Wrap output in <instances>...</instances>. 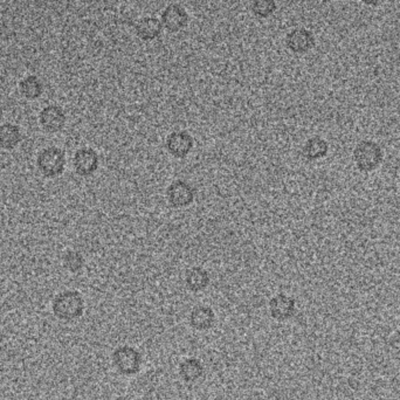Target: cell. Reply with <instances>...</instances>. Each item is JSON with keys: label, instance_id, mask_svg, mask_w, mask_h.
<instances>
[{"label": "cell", "instance_id": "17", "mask_svg": "<svg viewBox=\"0 0 400 400\" xmlns=\"http://www.w3.org/2000/svg\"><path fill=\"white\" fill-rule=\"evenodd\" d=\"M22 141V132L18 125L5 123L0 125V147L5 150L15 149Z\"/></svg>", "mask_w": 400, "mask_h": 400}, {"label": "cell", "instance_id": "6", "mask_svg": "<svg viewBox=\"0 0 400 400\" xmlns=\"http://www.w3.org/2000/svg\"><path fill=\"white\" fill-rule=\"evenodd\" d=\"M166 197L173 207L182 209V207L191 205V202L195 199V191L188 182L176 180L173 184H170L166 191Z\"/></svg>", "mask_w": 400, "mask_h": 400}, {"label": "cell", "instance_id": "20", "mask_svg": "<svg viewBox=\"0 0 400 400\" xmlns=\"http://www.w3.org/2000/svg\"><path fill=\"white\" fill-rule=\"evenodd\" d=\"M63 266L70 272L77 273L83 269L85 259L82 257V254L79 253L77 250H68L63 257Z\"/></svg>", "mask_w": 400, "mask_h": 400}, {"label": "cell", "instance_id": "5", "mask_svg": "<svg viewBox=\"0 0 400 400\" xmlns=\"http://www.w3.org/2000/svg\"><path fill=\"white\" fill-rule=\"evenodd\" d=\"M99 154L92 147H81L74 154V170L79 176H92L99 169Z\"/></svg>", "mask_w": 400, "mask_h": 400}, {"label": "cell", "instance_id": "8", "mask_svg": "<svg viewBox=\"0 0 400 400\" xmlns=\"http://www.w3.org/2000/svg\"><path fill=\"white\" fill-rule=\"evenodd\" d=\"M286 46L296 54H303L315 46V37L310 31L298 27L287 34Z\"/></svg>", "mask_w": 400, "mask_h": 400}, {"label": "cell", "instance_id": "9", "mask_svg": "<svg viewBox=\"0 0 400 400\" xmlns=\"http://www.w3.org/2000/svg\"><path fill=\"white\" fill-rule=\"evenodd\" d=\"M295 310H296V301L289 295L280 293L269 301L271 316L279 322H285L291 319L294 316Z\"/></svg>", "mask_w": 400, "mask_h": 400}, {"label": "cell", "instance_id": "7", "mask_svg": "<svg viewBox=\"0 0 400 400\" xmlns=\"http://www.w3.org/2000/svg\"><path fill=\"white\" fill-rule=\"evenodd\" d=\"M163 27L169 32L177 33L184 30L189 24V15L186 10L179 4H170L162 13Z\"/></svg>", "mask_w": 400, "mask_h": 400}, {"label": "cell", "instance_id": "1", "mask_svg": "<svg viewBox=\"0 0 400 400\" xmlns=\"http://www.w3.org/2000/svg\"><path fill=\"white\" fill-rule=\"evenodd\" d=\"M53 314L56 319L72 322L80 319L85 312V300L77 290H65L53 300Z\"/></svg>", "mask_w": 400, "mask_h": 400}, {"label": "cell", "instance_id": "3", "mask_svg": "<svg viewBox=\"0 0 400 400\" xmlns=\"http://www.w3.org/2000/svg\"><path fill=\"white\" fill-rule=\"evenodd\" d=\"M37 166L41 175L47 178H56L63 175L66 168V154L56 147H46L38 154Z\"/></svg>", "mask_w": 400, "mask_h": 400}, {"label": "cell", "instance_id": "21", "mask_svg": "<svg viewBox=\"0 0 400 400\" xmlns=\"http://www.w3.org/2000/svg\"><path fill=\"white\" fill-rule=\"evenodd\" d=\"M364 4L367 5V6H379L382 5L385 0H362Z\"/></svg>", "mask_w": 400, "mask_h": 400}, {"label": "cell", "instance_id": "13", "mask_svg": "<svg viewBox=\"0 0 400 400\" xmlns=\"http://www.w3.org/2000/svg\"><path fill=\"white\" fill-rule=\"evenodd\" d=\"M137 37L144 41L154 40L159 37L163 31V24L159 19L145 17L135 25Z\"/></svg>", "mask_w": 400, "mask_h": 400}, {"label": "cell", "instance_id": "11", "mask_svg": "<svg viewBox=\"0 0 400 400\" xmlns=\"http://www.w3.org/2000/svg\"><path fill=\"white\" fill-rule=\"evenodd\" d=\"M166 149L173 157L185 158L193 149V138L186 131H173L166 138Z\"/></svg>", "mask_w": 400, "mask_h": 400}, {"label": "cell", "instance_id": "16", "mask_svg": "<svg viewBox=\"0 0 400 400\" xmlns=\"http://www.w3.org/2000/svg\"><path fill=\"white\" fill-rule=\"evenodd\" d=\"M328 151H329V145H328L327 141L323 140L322 137L315 136L309 138L305 142L302 152L308 161H319L321 158L327 156Z\"/></svg>", "mask_w": 400, "mask_h": 400}, {"label": "cell", "instance_id": "12", "mask_svg": "<svg viewBox=\"0 0 400 400\" xmlns=\"http://www.w3.org/2000/svg\"><path fill=\"white\" fill-rule=\"evenodd\" d=\"M216 323V314L209 305H197L190 314V324L195 330H209Z\"/></svg>", "mask_w": 400, "mask_h": 400}, {"label": "cell", "instance_id": "14", "mask_svg": "<svg viewBox=\"0 0 400 400\" xmlns=\"http://www.w3.org/2000/svg\"><path fill=\"white\" fill-rule=\"evenodd\" d=\"M185 285L193 293L202 291L209 285V273L202 267H192L185 274Z\"/></svg>", "mask_w": 400, "mask_h": 400}, {"label": "cell", "instance_id": "2", "mask_svg": "<svg viewBox=\"0 0 400 400\" xmlns=\"http://www.w3.org/2000/svg\"><path fill=\"white\" fill-rule=\"evenodd\" d=\"M353 162L360 173H372L378 169L384 159V152L374 141H360L353 149Z\"/></svg>", "mask_w": 400, "mask_h": 400}, {"label": "cell", "instance_id": "4", "mask_svg": "<svg viewBox=\"0 0 400 400\" xmlns=\"http://www.w3.org/2000/svg\"><path fill=\"white\" fill-rule=\"evenodd\" d=\"M111 358L116 370L123 376L137 375L143 364L140 351L130 345H120L114 350Z\"/></svg>", "mask_w": 400, "mask_h": 400}, {"label": "cell", "instance_id": "19", "mask_svg": "<svg viewBox=\"0 0 400 400\" xmlns=\"http://www.w3.org/2000/svg\"><path fill=\"white\" fill-rule=\"evenodd\" d=\"M252 11L259 18H269L276 11V0H253Z\"/></svg>", "mask_w": 400, "mask_h": 400}, {"label": "cell", "instance_id": "18", "mask_svg": "<svg viewBox=\"0 0 400 400\" xmlns=\"http://www.w3.org/2000/svg\"><path fill=\"white\" fill-rule=\"evenodd\" d=\"M19 90L25 99H37L44 93V85H42L39 77H35V75H30L20 81Z\"/></svg>", "mask_w": 400, "mask_h": 400}, {"label": "cell", "instance_id": "10", "mask_svg": "<svg viewBox=\"0 0 400 400\" xmlns=\"http://www.w3.org/2000/svg\"><path fill=\"white\" fill-rule=\"evenodd\" d=\"M41 128L49 134H56L63 130L66 123V114L59 106H48L39 115Z\"/></svg>", "mask_w": 400, "mask_h": 400}, {"label": "cell", "instance_id": "15", "mask_svg": "<svg viewBox=\"0 0 400 400\" xmlns=\"http://www.w3.org/2000/svg\"><path fill=\"white\" fill-rule=\"evenodd\" d=\"M179 375L184 382L192 384L204 375V367L198 358H186L179 365Z\"/></svg>", "mask_w": 400, "mask_h": 400}]
</instances>
